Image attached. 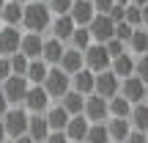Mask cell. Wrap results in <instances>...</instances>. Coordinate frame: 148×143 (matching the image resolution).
I'll list each match as a JSON object with an SVG mask.
<instances>
[{"label":"cell","instance_id":"obj_1","mask_svg":"<svg viewBox=\"0 0 148 143\" xmlns=\"http://www.w3.org/2000/svg\"><path fill=\"white\" fill-rule=\"evenodd\" d=\"M52 22L47 3H38V0H27L22 3V22L19 28H25V33H44Z\"/></svg>","mask_w":148,"mask_h":143},{"label":"cell","instance_id":"obj_2","mask_svg":"<svg viewBox=\"0 0 148 143\" xmlns=\"http://www.w3.org/2000/svg\"><path fill=\"white\" fill-rule=\"evenodd\" d=\"M27 88H30V83H27L22 74H11V77H5L3 83H0V94L5 96V102H8V107H19L22 99H25Z\"/></svg>","mask_w":148,"mask_h":143},{"label":"cell","instance_id":"obj_3","mask_svg":"<svg viewBox=\"0 0 148 143\" xmlns=\"http://www.w3.org/2000/svg\"><path fill=\"white\" fill-rule=\"evenodd\" d=\"M0 121H3V129H5V138L8 140L22 138L27 132V110L25 107H8Z\"/></svg>","mask_w":148,"mask_h":143},{"label":"cell","instance_id":"obj_4","mask_svg":"<svg viewBox=\"0 0 148 143\" xmlns=\"http://www.w3.org/2000/svg\"><path fill=\"white\" fill-rule=\"evenodd\" d=\"M41 88L49 94V99H60V96L71 88V77L63 69H58V66H49V72H47V77H44Z\"/></svg>","mask_w":148,"mask_h":143},{"label":"cell","instance_id":"obj_5","mask_svg":"<svg viewBox=\"0 0 148 143\" xmlns=\"http://www.w3.org/2000/svg\"><path fill=\"white\" fill-rule=\"evenodd\" d=\"M49 105H52V99H49V94L41 85H30L25 99H22V107H25L30 116H44V113L49 110Z\"/></svg>","mask_w":148,"mask_h":143},{"label":"cell","instance_id":"obj_6","mask_svg":"<svg viewBox=\"0 0 148 143\" xmlns=\"http://www.w3.org/2000/svg\"><path fill=\"white\" fill-rule=\"evenodd\" d=\"M82 61H85V69L88 72H107L110 69V64H112V58H110V53L104 50V44H90L88 50H82Z\"/></svg>","mask_w":148,"mask_h":143},{"label":"cell","instance_id":"obj_7","mask_svg":"<svg viewBox=\"0 0 148 143\" xmlns=\"http://www.w3.org/2000/svg\"><path fill=\"white\" fill-rule=\"evenodd\" d=\"M82 116L88 118L90 124H104L107 118V99H101V96L96 94H88L85 96V105H82Z\"/></svg>","mask_w":148,"mask_h":143},{"label":"cell","instance_id":"obj_8","mask_svg":"<svg viewBox=\"0 0 148 143\" xmlns=\"http://www.w3.org/2000/svg\"><path fill=\"white\" fill-rule=\"evenodd\" d=\"M118 88H121V80H118L110 69H107V72H96V77H93V94L96 96L110 99V96L118 94Z\"/></svg>","mask_w":148,"mask_h":143},{"label":"cell","instance_id":"obj_9","mask_svg":"<svg viewBox=\"0 0 148 143\" xmlns=\"http://www.w3.org/2000/svg\"><path fill=\"white\" fill-rule=\"evenodd\" d=\"M85 28H88L90 39H93L96 44H104V41H110V39H112V28H115V25H112V19L107 14H96Z\"/></svg>","mask_w":148,"mask_h":143},{"label":"cell","instance_id":"obj_10","mask_svg":"<svg viewBox=\"0 0 148 143\" xmlns=\"http://www.w3.org/2000/svg\"><path fill=\"white\" fill-rule=\"evenodd\" d=\"M118 94H121L129 105H140V102H143V96H145V83H140L134 74H132V77H123Z\"/></svg>","mask_w":148,"mask_h":143},{"label":"cell","instance_id":"obj_11","mask_svg":"<svg viewBox=\"0 0 148 143\" xmlns=\"http://www.w3.org/2000/svg\"><path fill=\"white\" fill-rule=\"evenodd\" d=\"M19 39H22V30L19 28H11V25H3L0 28V55H14L19 53Z\"/></svg>","mask_w":148,"mask_h":143},{"label":"cell","instance_id":"obj_12","mask_svg":"<svg viewBox=\"0 0 148 143\" xmlns=\"http://www.w3.org/2000/svg\"><path fill=\"white\" fill-rule=\"evenodd\" d=\"M88 127H90V121L82 113H79V116H69V121H66V127H63V135L69 138V143H79L88 135Z\"/></svg>","mask_w":148,"mask_h":143},{"label":"cell","instance_id":"obj_13","mask_svg":"<svg viewBox=\"0 0 148 143\" xmlns=\"http://www.w3.org/2000/svg\"><path fill=\"white\" fill-rule=\"evenodd\" d=\"M41 44H44V36H41V33H22V39H19V53L25 55L27 61H36V58H41Z\"/></svg>","mask_w":148,"mask_h":143},{"label":"cell","instance_id":"obj_14","mask_svg":"<svg viewBox=\"0 0 148 143\" xmlns=\"http://www.w3.org/2000/svg\"><path fill=\"white\" fill-rule=\"evenodd\" d=\"M63 50H66L63 41L47 36V39H44V44H41V61H44L47 66H58L60 58H63Z\"/></svg>","mask_w":148,"mask_h":143},{"label":"cell","instance_id":"obj_15","mask_svg":"<svg viewBox=\"0 0 148 143\" xmlns=\"http://www.w3.org/2000/svg\"><path fill=\"white\" fill-rule=\"evenodd\" d=\"M74 28H77V25L71 22V17L63 14V17H52V22H49L47 30H49V36H52V39H58V41L66 44V41H69V36L74 33Z\"/></svg>","mask_w":148,"mask_h":143},{"label":"cell","instance_id":"obj_16","mask_svg":"<svg viewBox=\"0 0 148 143\" xmlns=\"http://www.w3.org/2000/svg\"><path fill=\"white\" fill-rule=\"evenodd\" d=\"M69 17H71V22L77 28H85L96 17V11H93V6H90V0H74L71 8H69Z\"/></svg>","mask_w":148,"mask_h":143},{"label":"cell","instance_id":"obj_17","mask_svg":"<svg viewBox=\"0 0 148 143\" xmlns=\"http://www.w3.org/2000/svg\"><path fill=\"white\" fill-rule=\"evenodd\" d=\"M104 127H107V135H110V143H123L132 132L129 118H107Z\"/></svg>","mask_w":148,"mask_h":143},{"label":"cell","instance_id":"obj_18","mask_svg":"<svg viewBox=\"0 0 148 143\" xmlns=\"http://www.w3.org/2000/svg\"><path fill=\"white\" fill-rule=\"evenodd\" d=\"M25 135L33 143H44V140H47V135H49L47 118H44V116H30V113H27V132Z\"/></svg>","mask_w":148,"mask_h":143},{"label":"cell","instance_id":"obj_19","mask_svg":"<svg viewBox=\"0 0 148 143\" xmlns=\"http://www.w3.org/2000/svg\"><path fill=\"white\" fill-rule=\"evenodd\" d=\"M110 72L115 74L118 80H123V77H132L134 74V55L129 53H121V55H115L112 58V64H110Z\"/></svg>","mask_w":148,"mask_h":143},{"label":"cell","instance_id":"obj_20","mask_svg":"<svg viewBox=\"0 0 148 143\" xmlns=\"http://www.w3.org/2000/svg\"><path fill=\"white\" fill-rule=\"evenodd\" d=\"M58 69H63L66 74H69V77H71L74 72L85 69V61H82V53H79V50H74V47H69V44H66V50H63V58H60Z\"/></svg>","mask_w":148,"mask_h":143},{"label":"cell","instance_id":"obj_21","mask_svg":"<svg viewBox=\"0 0 148 143\" xmlns=\"http://www.w3.org/2000/svg\"><path fill=\"white\" fill-rule=\"evenodd\" d=\"M93 77H96V74L88 72V69L74 72V74H71V91H77V94H82V96L93 94Z\"/></svg>","mask_w":148,"mask_h":143},{"label":"cell","instance_id":"obj_22","mask_svg":"<svg viewBox=\"0 0 148 143\" xmlns=\"http://www.w3.org/2000/svg\"><path fill=\"white\" fill-rule=\"evenodd\" d=\"M126 50L134 55V58L148 53V30L145 28H134L132 30V36H129V41H126Z\"/></svg>","mask_w":148,"mask_h":143},{"label":"cell","instance_id":"obj_23","mask_svg":"<svg viewBox=\"0 0 148 143\" xmlns=\"http://www.w3.org/2000/svg\"><path fill=\"white\" fill-rule=\"evenodd\" d=\"M44 118H47V124H49V132H63L66 121H69V113L60 105H49V110L44 113Z\"/></svg>","mask_w":148,"mask_h":143},{"label":"cell","instance_id":"obj_24","mask_svg":"<svg viewBox=\"0 0 148 143\" xmlns=\"http://www.w3.org/2000/svg\"><path fill=\"white\" fill-rule=\"evenodd\" d=\"M129 113H132V105H129L121 94L107 99V116L110 118H129Z\"/></svg>","mask_w":148,"mask_h":143},{"label":"cell","instance_id":"obj_25","mask_svg":"<svg viewBox=\"0 0 148 143\" xmlns=\"http://www.w3.org/2000/svg\"><path fill=\"white\" fill-rule=\"evenodd\" d=\"M0 22H3V25H11V28H19V22H22V3L5 0V6L0 8Z\"/></svg>","mask_w":148,"mask_h":143},{"label":"cell","instance_id":"obj_26","mask_svg":"<svg viewBox=\"0 0 148 143\" xmlns=\"http://www.w3.org/2000/svg\"><path fill=\"white\" fill-rule=\"evenodd\" d=\"M82 105H85V96L77 94V91H71V88L60 96V107H63L69 116H79V113H82Z\"/></svg>","mask_w":148,"mask_h":143},{"label":"cell","instance_id":"obj_27","mask_svg":"<svg viewBox=\"0 0 148 143\" xmlns=\"http://www.w3.org/2000/svg\"><path fill=\"white\" fill-rule=\"evenodd\" d=\"M47 72H49V66L44 64L41 58H36V61H30L27 64V69H25V80L30 85H41L44 83V77H47Z\"/></svg>","mask_w":148,"mask_h":143},{"label":"cell","instance_id":"obj_28","mask_svg":"<svg viewBox=\"0 0 148 143\" xmlns=\"http://www.w3.org/2000/svg\"><path fill=\"white\" fill-rule=\"evenodd\" d=\"M129 124H132V129H137V132H148V105H145V102L132 105Z\"/></svg>","mask_w":148,"mask_h":143},{"label":"cell","instance_id":"obj_29","mask_svg":"<svg viewBox=\"0 0 148 143\" xmlns=\"http://www.w3.org/2000/svg\"><path fill=\"white\" fill-rule=\"evenodd\" d=\"M69 47H74V50H79V53H82V50H88L90 44H93V39H90V33H88V28H74V33L69 36Z\"/></svg>","mask_w":148,"mask_h":143},{"label":"cell","instance_id":"obj_30","mask_svg":"<svg viewBox=\"0 0 148 143\" xmlns=\"http://www.w3.org/2000/svg\"><path fill=\"white\" fill-rule=\"evenodd\" d=\"M85 143H110V135H107L104 124H90L88 135H85Z\"/></svg>","mask_w":148,"mask_h":143},{"label":"cell","instance_id":"obj_31","mask_svg":"<svg viewBox=\"0 0 148 143\" xmlns=\"http://www.w3.org/2000/svg\"><path fill=\"white\" fill-rule=\"evenodd\" d=\"M27 64H30V61H27L22 53H14V55H8V66H11V74H22V77H25V69H27Z\"/></svg>","mask_w":148,"mask_h":143},{"label":"cell","instance_id":"obj_32","mask_svg":"<svg viewBox=\"0 0 148 143\" xmlns=\"http://www.w3.org/2000/svg\"><path fill=\"white\" fill-rule=\"evenodd\" d=\"M134 77H137L140 83H145V85H148V53L134 58Z\"/></svg>","mask_w":148,"mask_h":143},{"label":"cell","instance_id":"obj_33","mask_svg":"<svg viewBox=\"0 0 148 143\" xmlns=\"http://www.w3.org/2000/svg\"><path fill=\"white\" fill-rule=\"evenodd\" d=\"M71 3L74 0H47V8H49L52 17H63V14H69Z\"/></svg>","mask_w":148,"mask_h":143},{"label":"cell","instance_id":"obj_34","mask_svg":"<svg viewBox=\"0 0 148 143\" xmlns=\"http://www.w3.org/2000/svg\"><path fill=\"white\" fill-rule=\"evenodd\" d=\"M123 22L132 28H143V19H140V6H126L123 8Z\"/></svg>","mask_w":148,"mask_h":143},{"label":"cell","instance_id":"obj_35","mask_svg":"<svg viewBox=\"0 0 148 143\" xmlns=\"http://www.w3.org/2000/svg\"><path fill=\"white\" fill-rule=\"evenodd\" d=\"M132 30H134V28L126 25V22H115V28H112V39H118L121 44H126L129 36H132Z\"/></svg>","mask_w":148,"mask_h":143},{"label":"cell","instance_id":"obj_36","mask_svg":"<svg viewBox=\"0 0 148 143\" xmlns=\"http://www.w3.org/2000/svg\"><path fill=\"white\" fill-rule=\"evenodd\" d=\"M104 50L110 53V58H115V55L126 53V44H121L118 39H110V41H104Z\"/></svg>","mask_w":148,"mask_h":143},{"label":"cell","instance_id":"obj_37","mask_svg":"<svg viewBox=\"0 0 148 143\" xmlns=\"http://www.w3.org/2000/svg\"><path fill=\"white\" fill-rule=\"evenodd\" d=\"M90 6H93L96 14H107V11H110L115 3H112V0H90Z\"/></svg>","mask_w":148,"mask_h":143},{"label":"cell","instance_id":"obj_38","mask_svg":"<svg viewBox=\"0 0 148 143\" xmlns=\"http://www.w3.org/2000/svg\"><path fill=\"white\" fill-rule=\"evenodd\" d=\"M123 8H126V6H112V8L107 11V17L112 19V25H115V22H123Z\"/></svg>","mask_w":148,"mask_h":143},{"label":"cell","instance_id":"obj_39","mask_svg":"<svg viewBox=\"0 0 148 143\" xmlns=\"http://www.w3.org/2000/svg\"><path fill=\"white\" fill-rule=\"evenodd\" d=\"M5 77H11V66H8V58L0 55V83H3Z\"/></svg>","mask_w":148,"mask_h":143},{"label":"cell","instance_id":"obj_40","mask_svg":"<svg viewBox=\"0 0 148 143\" xmlns=\"http://www.w3.org/2000/svg\"><path fill=\"white\" fill-rule=\"evenodd\" d=\"M123 143H148V138H145V132H137V129H132V132H129V138L123 140Z\"/></svg>","mask_w":148,"mask_h":143},{"label":"cell","instance_id":"obj_41","mask_svg":"<svg viewBox=\"0 0 148 143\" xmlns=\"http://www.w3.org/2000/svg\"><path fill=\"white\" fill-rule=\"evenodd\" d=\"M44 143H69V138H66L63 132H49V135H47V140H44Z\"/></svg>","mask_w":148,"mask_h":143},{"label":"cell","instance_id":"obj_42","mask_svg":"<svg viewBox=\"0 0 148 143\" xmlns=\"http://www.w3.org/2000/svg\"><path fill=\"white\" fill-rule=\"evenodd\" d=\"M140 19H143V28H148V3L140 6Z\"/></svg>","mask_w":148,"mask_h":143},{"label":"cell","instance_id":"obj_43","mask_svg":"<svg viewBox=\"0 0 148 143\" xmlns=\"http://www.w3.org/2000/svg\"><path fill=\"white\" fill-rule=\"evenodd\" d=\"M5 110H8V102H5V96H3V94H0V118H3V116H5Z\"/></svg>","mask_w":148,"mask_h":143},{"label":"cell","instance_id":"obj_44","mask_svg":"<svg viewBox=\"0 0 148 143\" xmlns=\"http://www.w3.org/2000/svg\"><path fill=\"white\" fill-rule=\"evenodd\" d=\"M11 143H33L30 138H27V135H22V138H14V140H11Z\"/></svg>","mask_w":148,"mask_h":143},{"label":"cell","instance_id":"obj_45","mask_svg":"<svg viewBox=\"0 0 148 143\" xmlns=\"http://www.w3.org/2000/svg\"><path fill=\"white\" fill-rule=\"evenodd\" d=\"M3 140H8V138H5V129H3V121H0V143H3Z\"/></svg>","mask_w":148,"mask_h":143},{"label":"cell","instance_id":"obj_46","mask_svg":"<svg viewBox=\"0 0 148 143\" xmlns=\"http://www.w3.org/2000/svg\"><path fill=\"white\" fill-rule=\"evenodd\" d=\"M148 0H129V6H145Z\"/></svg>","mask_w":148,"mask_h":143},{"label":"cell","instance_id":"obj_47","mask_svg":"<svg viewBox=\"0 0 148 143\" xmlns=\"http://www.w3.org/2000/svg\"><path fill=\"white\" fill-rule=\"evenodd\" d=\"M115 6H129V0H112Z\"/></svg>","mask_w":148,"mask_h":143},{"label":"cell","instance_id":"obj_48","mask_svg":"<svg viewBox=\"0 0 148 143\" xmlns=\"http://www.w3.org/2000/svg\"><path fill=\"white\" fill-rule=\"evenodd\" d=\"M143 102H145V105H148V85H145V96H143Z\"/></svg>","mask_w":148,"mask_h":143},{"label":"cell","instance_id":"obj_49","mask_svg":"<svg viewBox=\"0 0 148 143\" xmlns=\"http://www.w3.org/2000/svg\"><path fill=\"white\" fill-rule=\"evenodd\" d=\"M11 3H27V0H11Z\"/></svg>","mask_w":148,"mask_h":143},{"label":"cell","instance_id":"obj_50","mask_svg":"<svg viewBox=\"0 0 148 143\" xmlns=\"http://www.w3.org/2000/svg\"><path fill=\"white\" fill-rule=\"evenodd\" d=\"M3 6H5V0H0V8H3Z\"/></svg>","mask_w":148,"mask_h":143},{"label":"cell","instance_id":"obj_51","mask_svg":"<svg viewBox=\"0 0 148 143\" xmlns=\"http://www.w3.org/2000/svg\"><path fill=\"white\" fill-rule=\"evenodd\" d=\"M38 3H47V0H38Z\"/></svg>","mask_w":148,"mask_h":143},{"label":"cell","instance_id":"obj_52","mask_svg":"<svg viewBox=\"0 0 148 143\" xmlns=\"http://www.w3.org/2000/svg\"><path fill=\"white\" fill-rule=\"evenodd\" d=\"M3 143H11V140H3Z\"/></svg>","mask_w":148,"mask_h":143},{"label":"cell","instance_id":"obj_53","mask_svg":"<svg viewBox=\"0 0 148 143\" xmlns=\"http://www.w3.org/2000/svg\"><path fill=\"white\" fill-rule=\"evenodd\" d=\"M0 28H3V22H0Z\"/></svg>","mask_w":148,"mask_h":143},{"label":"cell","instance_id":"obj_54","mask_svg":"<svg viewBox=\"0 0 148 143\" xmlns=\"http://www.w3.org/2000/svg\"><path fill=\"white\" fill-rule=\"evenodd\" d=\"M79 143H85V140H79Z\"/></svg>","mask_w":148,"mask_h":143},{"label":"cell","instance_id":"obj_55","mask_svg":"<svg viewBox=\"0 0 148 143\" xmlns=\"http://www.w3.org/2000/svg\"><path fill=\"white\" fill-rule=\"evenodd\" d=\"M145 138H148V132H145Z\"/></svg>","mask_w":148,"mask_h":143}]
</instances>
